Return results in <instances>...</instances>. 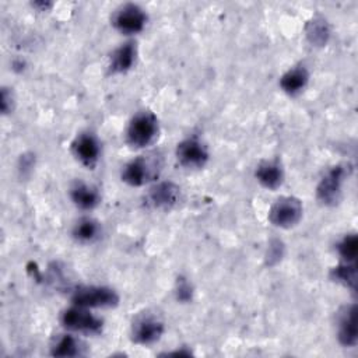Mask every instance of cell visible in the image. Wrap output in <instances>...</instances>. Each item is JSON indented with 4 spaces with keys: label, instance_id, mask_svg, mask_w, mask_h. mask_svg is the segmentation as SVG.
<instances>
[{
    "label": "cell",
    "instance_id": "6da1fadb",
    "mask_svg": "<svg viewBox=\"0 0 358 358\" xmlns=\"http://www.w3.org/2000/svg\"><path fill=\"white\" fill-rule=\"evenodd\" d=\"M158 130L157 116L150 110H141L129 122L126 141L133 148H144L155 141Z\"/></svg>",
    "mask_w": 358,
    "mask_h": 358
},
{
    "label": "cell",
    "instance_id": "7a4b0ae2",
    "mask_svg": "<svg viewBox=\"0 0 358 358\" xmlns=\"http://www.w3.org/2000/svg\"><path fill=\"white\" fill-rule=\"evenodd\" d=\"M71 303L83 308H115L119 295L115 289L101 285H83L73 291Z\"/></svg>",
    "mask_w": 358,
    "mask_h": 358
},
{
    "label": "cell",
    "instance_id": "3957f363",
    "mask_svg": "<svg viewBox=\"0 0 358 358\" xmlns=\"http://www.w3.org/2000/svg\"><path fill=\"white\" fill-rule=\"evenodd\" d=\"M303 207L299 199L294 196H284L274 201L268 211V221L278 228H292L302 218Z\"/></svg>",
    "mask_w": 358,
    "mask_h": 358
},
{
    "label": "cell",
    "instance_id": "277c9868",
    "mask_svg": "<svg viewBox=\"0 0 358 358\" xmlns=\"http://www.w3.org/2000/svg\"><path fill=\"white\" fill-rule=\"evenodd\" d=\"M60 322L63 327L71 331L85 333V334H98L102 331L103 322L92 315L88 308L73 305L71 308L62 312Z\"/></svg>",
    "mask_w": 358,
    "mask_h": 358
},
{
    "label": "cell",
    "instance_id": "5b68a950",
    "mask_svg": "<svg viewBox=\"0 0 358 358\" xmlns=\"http://www.w3.org/2000/svg\"><path fill=\"white\" fill-rule=\"evenodd\" d=\"M347 176L344 165L331 166L320 179L316 187L317 200L324 206H336L341 197L343 183Z\"/></svg>",
    "mask_w": 358,
    "mask_h": 358
},
{
    "label": "cell",
    "instance_id": "8992f818",
    "mask_svg": "<svg viewBox=\"0 0 358 358\" xmlns=\"http://www.w3.org/2000/svg\"><path fill=\"white\" fill-rule=\"evenodd\" d=\"M112 24L115 29H117L120 34L134 35L145 28L147 14L140 6L127 3L120 6L115 11L112 17Z\"/></svg>",
    "mask_w": 358,
    "mask_h": 358
},
{
    "label": "cell",
    "instance_id": "52a82bcc",
    "mask_svg": "<svg viewBox=\"0 0 358 358\" xmlns=\"http://www.w3.org/2000/svg\"><path fill=\"white\" fill-rule=\"evenodd\" d=\"M210 158L207 147L196 137L182 140L176 145V159L185 168H203Z\"/></svg>",
    "mask_w": 358,
    "mask_h": 358
},
{
    "label": "cell",
    "instance_id": "ba28073f",
    "mask_svg": "<svg viewBox=\"0 0 358 358\" xmlns=\"http://www.w3.org/2000/svg\"><path fill=\"white\" fill-rule=\"evenodd\" d=\"M164 334V323L152 316L144 315L137 317L131 326V340L136 344L148 345L157 343Z\"/></svg>",
    "mask_w": 358,
    "mask_h": 358
},
{
    "label": "cell",
    "instance_id": "9c48e42d",
    "mask_svg": "<svg viewBox=\"0 0 358 358\" xmlns=\"http://www.w3.org/2000/svg\"><path fill=\"white\" fill-rule=\"evenodd\" d=\"M74 157L87 168H94L101 157V144L95 134L81 133L71 143Z\"/></svg>",
    "mask_w": 358,
    "mask_h": 358
},
{
    "label": "cell",
    "instance_id": "30bf717a",
    "mask_svg": "<svg viewBox=\"0 0 358 358\" xmlns=\"http://www.w3.org/2000/svg\"><path fill=\"white\" fill-rule=\"evenodd\" d=\"M179 199L180 189L173 182H159L154 185L145 196L147 204L158 210H171L179 203Z\"/></svg>",
    "mask_w": 358,
    "mask_h": 358
},
{
    "label": "cell",
    "instance_id": "8fae6325",
    "mask_svg": "<svg viewBox=\"0 0 358 358\" xmlns=\"http://www.w3.org/2000/svg\"><path fill=\"white\" fill-rule=\"evenodd\" d=\"M337 337L341 345L355 347L358 341V327H357V305L344 306L338 316V331Z\"/></svg>",
    "mask_w": 358,
    "mask_h": 358
},
{
    "label": "cell",
    "instance_id": "7c38bea8",
    "mask_svg": "<svg viewBox=\"0 0 358 358\" xmlns=\"http://www.w3.org/2000/svg\"><path fill=\"white\" fill-rule=\"evenodd\" d=\"M151 179V168L145 158L137 157L129 161L122 169V180L129 186H143Z\"/></svg>",
    "mask_w": 358,
    "mask_h": 358
},
{
    "label": "cell",
    "instance_id": "4fadbf2b",
    "mask_svg": "<svg viewBox=\"0 0 358 358\" xmlns=\"http://www.w3.org/2000/svg\"><path fill=\"white\" fill-rule=\"evenodd\" d=\"M256 180L268 190H275L282 185L284 180V171L281 168V164L274 161H263L257 165L255 171Z\"/></svg>",
    "mask_w": 358,
    "mask_h": 358
},
{
    "label": "cell",
    "instance_id": "5bb4252c",
    "mask_svg": "<svg viewBox=\"0 0 358 358\" xmlns=\"http://www.w3.org/2000/svg\"><path fill=\"white\" fill-rule=\"evenodd\" d=\"M136 56H137V49L133 42L122 43L110 55L109 73L110 74L127 73L134 66Z\"/></svg>",
    "mask_w": 358,
    "mask_h": 358
},
{
    "label": "cell",
    "instance_id": "9a60e30c",
    "mask_svg": "<svg viewBox=\"0 0 358 358\" xmlns=\"http://www.w3.org/2000/svg\"><path fill=\"white\" fill-rule=\"evenodd\" d=\"M309 81V71L303 66H295L287 70L280 78L281 90L288 95H296L303 91Z\"/></svg>",
    "mask_w": 358,
    "mask_h": 358
},
{
    "label": "cell",
    "instance_id": "2e32d148",
    "mask_svg": "<svg viewBox=\"0 0 358 358\" xmlns=\"http://www.w3.org/2000/svg\"><path fill=\"white\" fill-rule=\"evenodd\" d=\"M70 199L74 206L81 210H92L101 201L96 189L84 182H76L70 187Z\"/></svg>",
    "mask_w": 358,
    "mask_h": 358
},
{
    "label": "cell",
    "instance_id": "e0dca14e",
    "mask_svg": "<svg viewBox=\"0 0 358 358\" xmlns=\"http://www.w3.org/2000/svg\"><path fill=\"white\" fill-rule=\"evenodd\" d=\"M73 238L80 243H92L101 236V225L92 218H81L73 227Z\"/></svg>",
    "mask_w": 358,
    "mask_h": 358
},
{
    "label": "cell",
    "instance_id": "ac0fdd59",
    "mask_svg": "<svg viewBox=\"0 0 358 358\" xmlns=\"http://www.w3.org/2000/svg\"><path fill=\"white\" fill-rule=\"evenodd\" d=\"M305 32L308 41L315 46H324L330 38V27L327 21L320 15L313 17L306 24Z\"/></svg>",
    "mask_w": 358,
    "mask_h": 358
},
{
    "label": "cell",
    "instance_id": "d6986e66",
    "mask_svg": "<svg viewBox=\"0 0 358 358\" xmlns=\"http://www.w3.org/2000/svg\"><path fill=\"white\" fill-rule=\"evenodd\" d=\"M81 343L71 334H63L60 336L56 343L50 348V354L53 357L67 358V357H77L81 355Z\"/></svg>",
    "mask_w": 358,
    "mask_h": 358
},
{
    "label": "cell",
    "instance_id": "ffe728a7",
    "mask_svg": "<svg viewBox=\"0 0 358 358\" xmlns=\"http://www.w3.org/2000/svg\"><path fill=\"white\" fill-rule=\"evenodd\" d=\"M331 278L336 282L343 284L344 287H348L350 289L355 291L357 288V266L354 263H343L338 264L331 270Z\"/></svg>",
    "mask_w": 358,
    "mask_h": 358
},
{
    "label": "cell",
    "instance_id": "44dd1931",
    "mask_svg": "<svg viewBox=\"0 0 358 358\" xmlns=\"http://www.w3.org/2000/svg\"><path fill=\"white\" fill-rule=\"evenodd\" d=\"M337 252L347 263H354L357 255H358V238L355 234L345 235L338 243H337Z\"/></svg>",
    "mask_w": 358,
    "mask_h": 358
},
{
    "label": "cell",
    "instance_id": "7402d4cb",
    "mask_svg": "<svg viewBox=\"0 0 358 358\" xmlns=\"http://www.w3.org/2000/svg\"><path fill=\"white\" fill-rule=\"evenodd\" d=\"M284 256V243L280 239H271L266 252V264L275 266Z\"/></svg>",
    "mask_w": 358,
    "mask_h": 358
},
{
    "label": "cell",
    "instance_id": "603a6c76",
    "mask_svg": "<svg viewBox=\"0 0 358 358\" xmlns=\"http://www.w3.org/2000/svg\"><path fill=\"white\" fill-rule=\"evenodd\" d=\"M175 294H176V299L180 301V302H189V301H192L193 288H192V284L187 281V278H185V277H182V275L178 277Z\"/></svg>",
    "mask_w": 358,
    "mask_h": 358
},
{
    "label": "cell",
    "instance_id": "cb8c5ba5",
    "mask_svg": "<svg viewBox=\"0 0 358 358\" xmlns=\"http://www.w3.org/2000/svg\"><path fill=\"white\" fill-rule=\"evenodd\" d=\"M0 108L3 113H10L13 109V96L11 92L7 91V88L1 90V101H0Z\"/></svg>",
    "mask_w": 358,
    "mask_h": 358
}]
</instances>
